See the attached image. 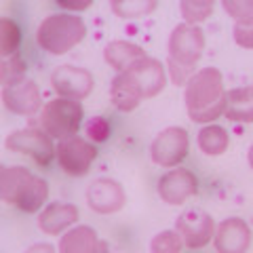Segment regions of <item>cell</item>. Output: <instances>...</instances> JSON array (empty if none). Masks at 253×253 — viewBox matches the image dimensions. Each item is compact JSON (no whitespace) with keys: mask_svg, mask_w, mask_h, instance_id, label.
<instances>
[{"mask_svg":"<svg viewBox=\"0 0 253 253\" xmlns=\"http://www.w3.org/2000/svg\"><path fill=\"white\" fill-rule=\"evenodd\" d=\"M224 74L217 68H201L184 86V101L192 123L213 125L226 112Z\"/></svg>","mask_w":253,"mask_h":253,"instance_id":"1","label":"cell"},{"mask_svg":"<svg viewBox=\"0 0 253 253\" xmlns=\"http://www.w3.org/2000/svg\"><path fill=\"white\" fill-rule=\"evenodd\" d=\"M0 196L23 213H38L49 199V184L21 165H4L0 171Z\"/></svg>","mask_w":253,"mask_h":253,"instance_id":"2","label":"cell"},{"mask_svg":"<svg viewBox=\"0 0 253 253\" xmlns=\"http://www.w3.org/2000/svg\"><path fill=\"white\" fill-rule=\"evenodd\" d=\"M86 36V23L81 15L74 13H53L38 23L36 42L49 55H63L72 51Z\"/></svg>","mask_w":253,"mask_h":253,"instance_id":"3","label":"cell"},{"mask_svg":"<svg viewBox=\"0 0 253 253\" xmlns=\"http://www.w3.org/2000/svg\"><path fill=\"white\" fill-rule=\"evenodd\" d=\"M83 118H84V108L81 101L55 97L51 101H46L44 108L41 110L38 125L55 141H61V139L78 135Z\"/></svg>","mask_w":253,"mask_h":253,"instance_id":"4","label":"cell"},{"mask_svg":"<svg viewBox=\"0 0 253 253\" xmlns=\"http://www.w3.org/2000/svg\"><path fill=\"white\" fill-rule=\"evenodd\" d=\"M205 53V32L201 26L177 23L169 34L167 42V59L188 68H196Z\"/></svg>","mask_w":253,"mask_h":253,"instance_id":"5","label":"cell"},{"mask_svg":"<svg viewBox=\"0 0 253 253\" xmlns=\"http://www.w3.org/2000/svg\"><path fill=\"white\" fill-rule=\"evenodd\" d=\"M190 150V137L184 126H167L150 144L152 163L163 169H175L186 161Z\"/></svg>","mask_w":253,"mask_h":253,"instance_id":"6","label":"cell"},{"mask_svg":"<svg viewBox=\"0 0 253 253\" xmlns=\"http://www.w3.org/2000/svg\"><path fill=\"white\" fill-rule=\"evenodd\" d=\"M95 158H97V146L83 135H74L57 141L55 161H57L59 169L68 173L70 177L86 175Z\"/></svg>","mask_w":253,"mask_h":253,"instance_id":"7","label":"cell"},{"mask_svg":"<svg viewBox=\"0 0 253 253\" xmlns=\"http://www.w3.org/2000/svg\"><path fill=\"white\" fill-rule=\"evenodd\" d=\"M4 146L15 154H28L30 158H34V163L42 165V167L51 165V161L55 158V152H57L55 139L49 133H44L42 129H34V126L13 131L6 137Z\"/></svg>","mask_w":253,"mask_h":253,"instance_id":"8","label":"cell"},{"mask_svg":"<svg viewBox=\"0 0 253 253\" xmlns=\"http://www.w3.org/2000/svg\"><path fill=\"white\" fill-rule=\"evenodd\" d=\"M95 86V78L86 68L81 66H57L51 72V89L57 97L83 101L91 95Z\"/></svg>","mask_w":253,"mask_h":253,"instance_id":"9","label":"cell"},{"mask_svg":"<svg viewBox=\"0 0 253 253\" xmlns=\"http://www.w3.org/2000/svg\"><path fill=\"white\" fill-rule=\"evenodd\" d=\"M175 230L188 249H203L215 236V219L203 209H188L175 219Z\"/></svg>","mask_w":253,"mask_h":253,"instance_id":"10","label":"cell"},{"mask_svg":"<svg viewBox=\"0 0 253 253\" xmlns=\"http://www.w3.org/2000/svg\"><path fill=\"white\" fill-rule=\"evenodd\" d=\"M156 192L163 203L181 205V203H186L190 196L199 194V177L190 169H184V167L169 169L167 173H163V175L158 177Z\"/></svg>","mask_w":253,"mask_h":253,"instance_id":"11","label":"cell"},{"mask_svg":"<svg viewBox=\"0 0 253 253\" xmlns=\"http://www.w3.org/2000/svg\"><path fill=\"white\" fill-rule=\"evenodd\" d=\"M2 106L17 116H34L42 106V95L32 78L2 86Z\"/></svg>","mask_w":253,"mask_h":253,"instance_id":"12","label":"cell"},{"mask_svg":"<svg viewBox=\"0 0 253 253\" xmlns=\"http://www.w3.org/2000/svg\"><path fill=\"white\" fill-rule=\"evenodd\" d=\"M86 203L95 213L101 215H112L121 211L126 203L125 188L112 177H97L86 188Z\"/></svg>","mask_w":253,"mask_h":253,"instance_id":"13","label":"cell"},{"mask_svg":"<svg viewBox=\"0 0 253 253\" xmlns=\"http://www.w3.org/2000/svg\"><path fill=\"white\" fill-rule=\"evenodd\" d=\"M213 247L217 253H247L251 247V228L241 217H226L217 224Z\"/></svg>","mask_w":253,"mask_h":253,"instance_id":"14","label":"cell"},{"mask_svg":"<svg viewBox=\"0 0 253 253\" xmlns=\"http://www.w3.org/2000/svg\"><path fill=\"white\" fill-rule=\"evenodd\" d=\"M78 215L81 211L72 203H46L44 209L38 213V228L49 236H57L74 228Z\"/></svg>","mask_w":253,"mask_h":253,"instance_id":"15","label":"cell"},{"mask_svg":"<svg viewBox=\"0 0 253 253\" xmlns=\"http://www.w3.org/2000/svg\"><path fill=\"white\" fill-rule=\"evenodd\" d=\"M110 99H112L114 108L121 110V112H133L146 99V95L141 84L137 83V78L126 70V72H121L112 78V83H110Z\"/></svg>","mask_w":253,"mask_h":253,"instance_id":"16","label":"cell"},{"mask_svg":"<svg viewBox=\"0 0 253 253\" xmlns=\"http://www.w3.org/2000/svg\"><path fill=\"white\" fill-rule=\"evenodd\" d=\"M129 72L137 78V83L141 84V89H144L146 99L156 97V95L167 86V68L158 59L150 57V55L137 59L129 68Z\"/></svg>","mask_w":253,"mask_h":253,"instance_id":"17","label":"cell"},{"mask_svg":"<svg viewBox=\"0 0 253 253\" xmlns=\"http://www.w3.org/2000/svg\"><path fill=\"white\" fill-rule=\"evenodd\" d=\"M101 243L104 241L99 239V234L91 226L81 224V226L70 228L68 232H63L59 236L57 251L59 253H99Z\"/></svg>","mask_w":253,"mask_h":253,"instance_id":"18","label":"cell"},{"mask_svg":"<svg viewBox=\"0 0 253 253\" xmlns=\"http://www.w3.org/2000/svg\"><path fill=\"white\" fill-rule=\"evenodd\" d=\"M141 57H146L144 46L129 42V41H110L104 46V61L116 74L126 72V70Z\"/></svg>","mask_w":253,"mask_h":253,"instance_id":"19","label":"cell"},{"mask_svg":"<svg viewBox=\"0 0 253 253\" xmlns=\"http://www.w3.org/2000/svg\"><path fill=\"white\" fill-rule=\"evenodd\" d=\"M224 116L232 123H253V95L249 86H234L226 93V112Z\"/></svg>","mask_w":253,"mask_h":253,"instance_id":"20","label":"cell"},{"mask_svg":"<svg viewBox=\"0 0 253 253\" xmlns=\"http://www.w3.org/2000/svg\"><path fill=\"white\" fill-rule=\"evenodd\" d=\"M196 144H199L203 154L219 156L230 146V135H228V131L219 125H205L203 129L196 133Z\"/></svg>","mask_w":253,"mask_h":253,"instance_id":"21","label":"cell"},{"mask_svg":"<svg viewBox=\"0 0 253 253\" xmlns=\"http://www.w3.org/2000/svg\"><path fill=\"white\" fill-rule=\"evenodd\" d=\"M158 6L156 0H110V11L121 19L148 17Z\"/></svg>","mask_w":253,"mask_h":253,"instance_id":"22","label":"cell"},{"mask_svg":"<svg viewBox=\"0 0 253 253\" xmlns=\"http://www.w3.org/2000/svg\"><path fill=\"white\" fill-rule=\"evenodd\" d=\"M19 46H21V30L17 21L11 17H2L0 19V55H2V59L19 55Z\"/></svg>","mask_w":253,"mask_h":253,"instance_id":"23","label":"cell"},{"mask_svg":"<svg viewBox=\"0 0 253 253\" xmlns=\"http://www.w3.org/2000/svg\"><path fill=\"white\" fill-rule=\"evenodd\" d=\"M213 9V0H181L179 2V13L184 17V23H190V26H201L205 19L211 17Z\"/></svg>","mask_w":253,"mask_h":253,"instance_id":"24","label":"cell"},{"mask_svg":"<svg viewBox=\"0 0 253 253\" xmlns=\"http://www.w3.org/2000/svg\"><path fill=\"white\" fill-rule=\"evenodd\" d=\"M184 247L186 245L175 228H173V230L158 232L152 236V241H150V253H181Z\"/></svg>","mask_w":253,"mask_h":253,"instance_id":"25","label":"cell"},{"mask_svg":"<svg viewBox=\"0 0 253 253\" xmlns=\"http://www.w3.org/2000/svg\"><path fill=\"white\" fill-rule=\"evenodd\" d=\"M28 70V63L23 61L21 55H13V57H4L2 63H0V78H2V86L13 84L17 81H23Z\"/></svg>","mask_w":253,"mask_h":253,"instance_id":"26","label":"cell"},{"mask_svg":"<svg viewBox=\"0 0 253 253\" xmlns=\"http://www.w3.org/2000/svg\"><path fill=\"white\" fill-rule=\"evenodd\" d=\"M232 38L241 49H253V15L243 21H236L232 28Z\"/></svg>","mask_w":253,"mask_h":253,"instance_id":"27","label":"cell"},{"mask_svg":"<svg viewBox=\"0 0 253 253\" xmlns=\"http://www.w3.org/2000/svg\"><path fill=\"white\" fill-rule=\"evenodd\" d=\"M221 9L236 21H243L253 15V0H221Z\"/></svg>","mask_w":253,"mask_h":253,"instance_id":"28","label":"cell"},{"mask_svg":"<svg viewBox=\"0 0 253 253\" xmlns=\"http://www.w3.org/2000/svg\"><path fill=\"white\" fill-rule=\"evenodd\" d=\"M167 72L171 76V83L175 86H186L188 81L192 78L199 70L196 68H188V66H181V63H175L173 59H167Z\"/></svg>","mask_w":253,"mask_h":253,"instance_id":"29","label":"cell"},{"mask_svg":"<svg viewBox=\"0 0 253 253\" xmlns=\"http://www.w3.org/2000/svg\"><path fill=\"white\" fill-rule=\"evenodd\" d=\"M91 4H93L91 0H57V6L63 13H74V15L86 11Z\"/></svg>","mask_w":253,"mask_h":253,"instance_id":"30","label":"cell"},{"mask_svg":"<svg viewBox=\"0 0 253 253\" xmlns=\"http://www.w3.org/2000/svg\"><path fill=\"white\" fill-rule=\"evenodd\" d=\"M26 253H59V251L51 243H34L26 249Z\"/></svg>","mask_w":253,"mask_h":253,"instance_id":"31","label":"cell"},{"mask_svg":"<svg viewBox=\"0 0 253 253\" xmlns=\"http://www.w3.org/2000/svg\"><path fill=\"white\" fill-rule=\"evenodd\" d=\"M247 163H249V167L253 169V144H251V148H249V152H247Z\"/></svg>","mask_w":253,"mask_h":253,"instance_id":"32","label":"cell"},{"mask_svg":"<svg viewBox=\"0 0 253 253\" xmlns=\"http://www.w3.org/2000/svg\"><path fill=\"white\" fill-rule=\"evenodd\" d=\"M99 253H112V251H110V245L104 241V243H101V249H99Z\"/></svg>","mask_w":253,"mask_h":253,"instance_id":"33","label":"cell"},{"mask_svg":"<svg viewBox=\"0 0 253 253\" xmlns=\"http://www.w3.org/2000/svg\"><path fill=\"white\" fill-rule=\"evenodd\" d=\"M251 95H253V83H251Z\"/></svg>","mask_w":253,"mask_h":253,"instance_id":"34","label":"cell"}]
</instances>
